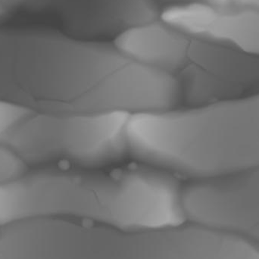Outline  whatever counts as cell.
<instances>
[{"instance_id": "obj_5", "label": "cell", "mask_w": 259, "mask_h": 259, "mask_svg": "<svg viewBox=\"0 0 259 259\" xmlns=\"http://www.w3.org/2000/svg\"><path fill=\"white\" fill-rule=\"evenodd\" d=\"M51 17L68 36L88 40L115 36L160 19L155 0H18Z\"/></svg>"}, {"instance_id": "obj_2", "label": "cell", "mask_w": 259, "mask_h": 259, "mask_svg": "<svg viewBox=\"0 0 259 259\" xmlns=\"http://www.w3.org/2000/svg\"><path fill=\"white\" fill-rule=\"evenodd\" d=\"M131 113H53L0 100V147L25 165L63 161L98 165L128 150Z\"/></svg>"}, {"instance_id": "obj_6", "label": "cell", "mask_w": 259, "mask_h": 259, "mask_svg": "<svg viewBox=\"0 0 259 259\" xmlns=\"http://www.w3.org/2000/svg\"><path fill=\"white\" fill-rule=\"evenodd\" d=\"M178 3H198V4L206 5L218 9H222L226 6L230 0H178Z\"/></svg>"}, {"instance_id": "obj_8", "label": "cell", "mask_w": 259, "mask_h": 259, "mask_svg": "<svg viewBox=\"0 0 259 259\" xmlns=\"http://www.w3.org/2000/svg\"><path fill=\"white\" fill-rule=\"evenodd\" d=\"M3 169H4V160H3V154L0 152V178L3 175Z\"/></svg>"}, {"instance_id": "obj_1", "label": "cell", "mask_w": 259, "mask_h": 259, "mask_svg": "<svg viewBox=\"0 0 259 259\" xmlns=\"http://www.w3.org/2000/svg\"><path fill=\"white\" fill-rule=\"evenodd\" d=\"M182 193L170 175L146 169L22 174L0 183V224L61 219L127 231L176 228L187 222Z\"/></svg>"}, {"instance_id": "obj_7", "label": "cell", "mask_w": 259, "mask_h": 259, "mask_svg": "<svg viewBox=\"0 0 259 259\" xmlns=\"http://www.w3.org/2000/svg\"><path fill=\"white\" fill-rule=\"evenodd\" d=\"M243 3L249 5V6L259 9V0H243Z\"/></svg>"}, {"instance_id": "obj_3", "label": "cell", "mask_w": 259, "mask_h": 259, "mask_svg": "<svg viewBox=\"0 0 259 259\" xmlns=\"http://www.w3.org/2000/svg\"><path fill=\"white\" fill-rule=\"evenodd\" d=\"M50 241L53 259H226L216 231L195 224L127 231L53 219Z\"/></svg>"}, {"instance_id": "obj_4", "label": "cell", "mask_w": 259, "mask_h": 259, "mask_svg": "<svg viewBox=\"0 0 259 259\" xmlns=\"http://www.w3.org/2000/svg\"><path fill=\"white\" fill-rule=\"evenodd\" d=\"M0 100L42 112L54 110V64L42 33H0Z\"/></svg>"}]
</instances>
